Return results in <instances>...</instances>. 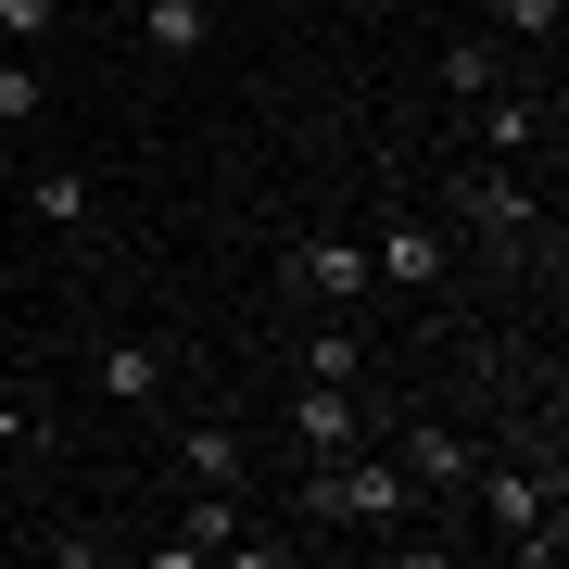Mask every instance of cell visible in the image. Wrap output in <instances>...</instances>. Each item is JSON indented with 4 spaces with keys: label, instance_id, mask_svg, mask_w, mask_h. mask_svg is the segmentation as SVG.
Here are the masks:
<instances>
[{
    "label": "cell",
    "instance_id": "6da1fadb",
    "mask_svg": "<svg viewBox=\"0 0 569 569\" xmlns=\"http://www.w3.org/2000/svg\"><path fill=\"white\" fill-rule=\"evenodd\" d=\"M291 430H305V456H317V468L367 443V430H355V406H342V380H317V392H305V406H291Z\"/></svg>",
    "mask_w": 569,
    "mask_h": 569
},
{
    "label": "cell",
    "instance_id": "7a4b0ae2",
    "mask_svg": "<svg viewBox=\"0 0 569 569\" xmlns=\"http://www.w3.org/2000/svg\"><path fill=\"white\" fill-rule=\"evenodd\" d=\"M291 279H305V291H342V305H355V291H367V241H305V253H291Z\"/></svg>",
    "mask_w": 569,
    "mask_h": 569
},
{
    "label": "cell",
    "instance_id": "3957f363",
    "mask_svg": "<svg viewBox=\"0 0 569 569\" xmlns=\"http://www.w3.org/2000/svg\"><path fill=\"white\" fill-rule=\"evenodd\" d=\"M140 39H152V51H203L216 13H203V0H140Z\"/></svg>",
    "mask_w": 569,
    "mask_h": 569
},
{
    "label": "cell",
    "instance_id": "277c9868",
    "mask_svg": "<svg viewBox=\"0 0 569 569\" xmlns=\"http://www.w3.org/2000/svg\"><path fill=\"white\" fill-rule=\"evenodd\" d=\"M228 545H241V507H228V493H203V507L178 519V545H164V557H228Z\"/></svg>",
    "mask_w": 569,
    "mask_h": 569
},
{
    "label": "cell",
    "instance_id": "5b68a950",
    "mask_svg": "<svg viewBox=\"0 0 569 569\" xmlns=\"http://www.w3.org/2000/svg\"><path fill=\"white\" fill-rule=\"evenodd\" d=\"M380 266L406 291H430V279H443V241H430V228H380Z\"/></svg>",
    "mask_w": 569,
    "mask_h": 569
},
{
    "label": "cell",
    "instance_id": "8992f818",
    "mask_svg": "<svg viewBox=\"0 0 569 569\" xmlns=\"http://www.w3.org/2000/svg\"><path fill=\"white\" fill-rule=\"evenodd\" d=\"M406 468H418V481H468V443H456V430H406Z\"/></svg>",
    "mask_w": 569,
    "mask_h": 569
},
{
    "label": "cell",
    "instance_id": "52a82bcc",
    "mask_svg": "<svg viewBox=\"0 0 569 569\" xmlns=\"http://www.w3.org/2000/svg\"><path fill=\"white\" fill-rule=\"evenodd\" d=\"M493 519L531 545V519H545V481H531V468H493Z\"/></svg>",
    "mask_w": 569,
    "mask_h": 569
},
{
    "label": "cell",
    "instance_id": "ba28073f",
    "mask_svg": "<svg viewBox=\"0 0 569 569\" xmlns=\"http://www.w3.org/2000/svg\"><path fill=\"white\" fill-rule=\"evenodd\" d=\"M152 380H164V355H152V342H114V355H102V392H127V406H140Z\"/></svg>",
    "mask_w": 569,
    "mask_h": 569
},
{
    "label": "cell",
    "instance_id": "9c48e42d",
    "mask_svg": "<svg viewBox=\"0 0 569 569\" xmlns=\"http://www.w3.org/2000/svg\"><path fill=\"white\" fill-rule=\"evenodd\" d=\"M190 481L228 493V481H241V443H228V430H190Z\"/></svg>",
    "mask_w": 569,
    "mask_h": 569
},
{
    "label": "cell",
    "instance_id": "30bf717a",
    "mask_svg": "<svg viewBox=\"0 0 569 569\" xmlns=\"http://www.w3.org/2000/svg\"><path fill=\"white\" fill-rule=\"evenodd\" d=\"M481 140H493V152H531V140H545V102H493Z\"/></svg>",
    "mask_w": 569,
    "mask_h": 569
},
{
    "label": "cell",
    "instance_id": "8fae6325",
    "mask_svg": "<svg viewBox=\"0 0 569 569\" xmlns=\"http://www.w3.org/2000/svg\"><path fill=\"white\" fill-rule=\"evenodd\" d=\"M468 203H481V228H507V241L531 228V190H519V178H481V190H468Z\"/></svg>",
    "mask_w": 569,
    "mask_h": 569
},
{
    "label": "cell",
    "instance_id": "7c38bea8",
    "mask_svg": "<svg viewBox=\"0 0 569 569\" xmlns=\"http://www.w3.org/2000/svg\"><path fill=\"white\" fill-rule=\"evenodd\" d=\"M39 114V63H0V127H26Z\"/></svg>",
    "mask_w": 569,
    "mask_h": 569
},
{
    "label": "cell",
    "instance_id": "4fadbf2b",
    "mask_svg": "<svg viewBox=\"0 0 569 569\" xmlns=\"http://www.w3.org/2000/svg\"><path fill=\"white\" fill-rule=\"evenodd\" d=\"M51 26V0H0V39H39Z\"/></svg>",
    "mask_w": 569,
    "mask_h": 569
},
{
    "label": "cell",
    "instance_id": "5bb4252c",
    "mask_svg": "<svg viewBox=\"0 0 569 569\" xmlns=\"http://www.w3.org/2000/svg\"><path fill=\"white\" fill-rule=\"evenodd\" d=\"M507 26H519V39H545V26H557V0H507Z\"/></svg>",
    "mask_w": 569,
    "mask_h": 569
}]
</instances>
